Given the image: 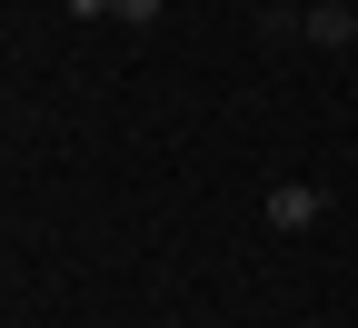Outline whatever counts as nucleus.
<instances>
[{
    "label": "nucleus",
    "mask_w": 358,
    "mask_h": 328,
    "mask_svg": "<svg viewBox=\"0 0 358 328\" xmlns=\"http://www.w3.org/2000/svg\"><path fill=\"white\" fill-rule=\"evenodd\" d=\"M319 219H329V190H319V179H279V190H268V229L299 239V229H319Z\"/></svg>",
    "instance_id": "1"
},
{
    "label": "nucleus",
    "mask_w": 358,
    "mask_h": 328,
    "mask_svg": "<svg viewBox=\"0 0 358 328\" xmlns=\"http://www.w3.org/2000/svg\"><path fill=\"white\" fill-rule=\"evenodd\" d=\"M299 30L319 40V50H348V40H358V10H348V0H308V10H299Z\"/></svg>",
    "instance_id": "2"
},
{
    "label": "nucleus",
    "mask_w": 358,
    "mask_h": 328,
    "mask_svg": "<svg viewBox=\"0 0 358 328\" xmlns=\"http://www.w3.org/2000/svg\"><path fill=\"white\" fill-rule=\"evenodd\" d=\"M110 20H140V30H150V20H159V0H110Z\"/></svg>",
    "instance_id": "3"
},
{
    "label": "nucleus",
    "mask_w": 358,
    "mask_h": 328,
    "mask_svg": "<svg viewBox=\"0 0 358 328\" xmlns=\"http://www.w3.org/2000/svg\"><path fill=\"white\" fill-rule=\"evenodd\" d=\"M60 10H70V20H110V0H60Z\"/></svg>",
    "instance_id": "4"
}]
</instances>
